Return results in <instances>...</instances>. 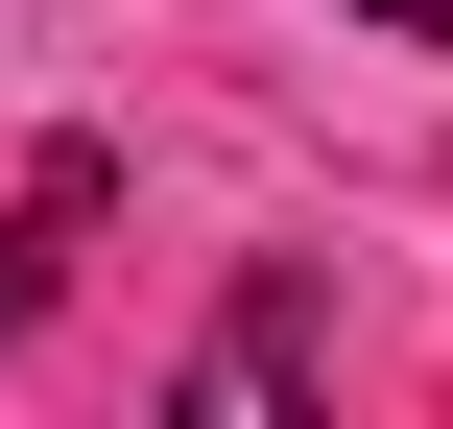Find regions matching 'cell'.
<instances>
[{
  "instance_id": "cell-2",
  "label": "cell",
  "mask_w": 453,
  "mask_h": 429,
  "mask_svg": "<svg viewBox=\"0 0 453 429\" xmlns=\"http://www.w3.org/2000/svg\"><path fill=\"white\" fill-rule=\"evenodd\" d=\"M263 382H311V287H263V310L191 358V406H263Z\"/></svg>"
},
{
  "instance_id": "cell-3",
  "label": "cell",
  "mask_w": 453,
  "mask_h": 429,
  "mask_svg": "<svg viewBox=\"0 0 453 429\" xmlns=\"http://www.w3.org/2000/svg\"><path fill=\"white\" fill-rule=\"evenodd\" d=\"M358 24H382V48H453V0H358Z\"/></svg>"
},
{
  "instance_id": "cell-1",
  "label": "cell",
  "mask_w": 453,
  "mask_h": 429,
  "mask_svg": "<svg viewBox=\"0 0 453 429\" xmlns=\"http://www.w3.org/2000/svg\"><path fill=\"white\" fill-rule=\"evenodd\" d=\"M96 215H119V167H96V143H24V167H0V334H48V310H72Z\"/></svg>"
}]
</instances>
